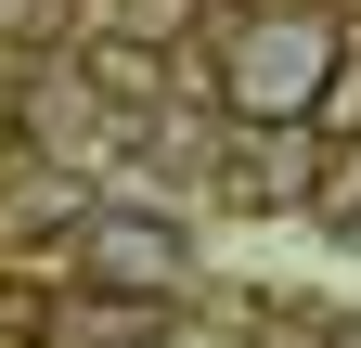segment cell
Listing matches in <instances>:
<instances>
[{
  "label": "cell",
  "mask_w": 361,
  "mask_h": 348,
  "mask_svg": "<svg viewBox=\"0 0 361 348\" xmlns=\"http://www.w3.org/2000/svg\"><path fill=\"white\" fill-rule=\"evenodd\" d=\"M323 220H336V232H348V258H361V155H348L336 181H323Z\"/></svg>",
  "instance_id": "cell-3"
},
{
  "label": "cell",
  "mask_w": 361,
  "mask_h": 348,
  "mask_svg": "<svg viewBox=\"0 0 361 348\" xmlns=\"http://www.w3.org/2000/svg\"><path fill=\"white\" fill-rule=\"evenodd\" d=\"M323 129H336V142H361V52L336 65V91H323Z\"/></svg>",
  "instance_id": "cell-4"
},
{
  "label": "cell",
  "mask_w": 361,
  "mask_h": 348,
  "mask_svg": "<svg viewBox=\"0 0 361 348\" xmlns=\"http://www.w3.org/2000/svg\"><path fill=\"white\" fill-rule=\"evenodd\" d=\"M65 258L90 284H116V297H168L180 271H194V232L155 220V206H78L65 220Z\"/></svg>",
  "instance_id": "cell-2"
},
{
  "label": "cell",
  "mask_w": 361,
  "mask_h": 348,
  "mask_svg": "<svg viewBox=\"0 0 361 348\" xmlns=\"http://www.w3.org/2000/svg\"><path fill=\"white\" fill-rule=\"evenodd\" d=\"M336 65H348L336 13H245V26H233V65H219V91H233V116H323Z\"/></svg>",
  "instance_id": "cell-1"
}]
</instances>
